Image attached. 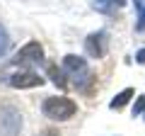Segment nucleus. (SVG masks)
<instances>
[{
  "label": "nucleus",
  "instance_id": "obj_1",
  "mask_svg": "<svg viewBox=\"0 0 145 136\" xmlns=\"http://www.w3.org/2000/svg\"><path fill=\"white\" fill-rule=\"evenodd\" d=\"M63 71H65L68 78H72V85L80 92H85V95L92 92V85L97 83V78H94V73H89L87 61L82 56H75V53L63 56Z\"/></svg>",
  "mask_w": 145,
  "mask_h": 136
},
{
  "label": "nucleus",
  "instance_id": "obj_2",
  "mask_svg": "<svg viewBox=\"0 0 145 136\" xmlns=\"http://www.w3.org/2000/svg\"><path fill=\"white\" fill-rule=\"evenodd\" d=\"M41 112L51 121H68V119L75 117L78 105L70 97H65V95H53V97H46L41 102Z\"/></svg>",
  "mask_w": 145,
  "mask_h": 136
},
{
  "label": "nucleus",
  "instance_id": "obj_3",
  "mask_svg": "<svg viewBox=\"0 0 145 136\" xmlns=\"http://www.w3.org/2000/svg\"><path fill=\"white\" fill-rule=\"evenodd\" d=\"M22 131V114L12 105L0 110V136H20Z\"/></svg>",
  "mask_w": 145,
  "mask_h": 136
},
{
  "label": "nucleus",
  "instance_id": "obj_4",
  "mask_svg": "<svg viewBox=\"0 0 145 136\" xmlns=\"http://www.w3.org/2000/svg\"><path fill=\"white\" fill-rule=\"evenodd\" d=\"M44 61V49L39 42H27L20 51L15 53V63H41Z\"/></svg>",
  "mask_w": 145,
  "mask_h": 136
},
{
  "label": "nucleus",
  "instance_id": "obj_5",
  "mask_svg": "<svg viewBox=\"0 0 145 136\" xmlns=\"http://www.w3.org/2000/svg\"><path fill=\"white\" fill-rule=\"evenodd\" d=\"M7 83L12 88H17V90H27V88H39V85H44V78L39 73H34V71H20V73L10 75Z\"/></svg>",
  "mask_w": 145,
  "mask_h": 136
},
{
  "label": "nucleus",
  "instance_id": "obj_6",
  "mask_svg": "<svg viewBox=\"0 0 145 136\" xmlns=\"http://www.w3.org/2000/svg\"><path fill=\"white\" fill-rule=\"evenodd\" d=\"M85 53L89 58H102L106 53V34L104 32H94L85 39Z\"/></svg>",
  "mask_w": 145,
  "mask_h": 136
},
{
  "label": "nucleus",
  "instance_id": "obj_7",
  "mask_svg": "<svg viewBox=\"0 0 145 136\" xmlns=\"http://www.w3.org/2000/svg\"><path fill=\"white\" fill-rule=\"evenodd\" d=\"M133 95H135V90H133V88H126V90H121V92L116 95V97L111 100V102H109V107H111V110H123V107L131 102V97H133Z\"/></svg>",
  "mask_w": 145,
  "mask_h": 136
},
{
  "label": "nucleus",
  "instance_id": "obj_8",
  "mask_svg": "<svg viewBox=\"0 0 145 136\" xmlns=\"http://www.w3.org/2000/svg\"><path fill=\"white\" fill-rule=\"evenodd\" d=\"M48 78H51V80H53V83H56V85H58L61 90H65V88H68V80H65V71H63V68H58V66H53V63L48 66Z\"/></svg>",
  "mask_w": 145,
  "mask_h": 136
},
{
  "label": "nucleus",
  "instance_id": "obj_9",
  "mask_svg": "<svg viewBox=\"0 0 145 136\" xmlns=\"http://www.w3.org/2000/svg\"><path fill=\"white\" fill-rule=\"evenodd\" d=\"M114 5H116V0H94V3H92V7L97 12H106V15H109V12H114Z\"/></svg>",
  "mask_w": 145,
  "mask_h": 136
},
{
  "label": "nucleus",
  "instance_id": "obj_10",
  "mask_svg": "<svg viewBox=\"0 0 145 136\" xmlns=\"http://www.w3.org/2000/svg\"><path fill=\"white\" fill-rule=\"evenodd\" d=\"M135 7H138V22H135V32H145V3L135 0Z\"/></svg>",
  "mask_w": 145,
  "mask_h": 136
},
{
  "label": "nucleus",
  "instance_id": "obj_11",
  "mask_svg": "<svg viewBox=\"0 0 145 136\" xmlns=\"http://www.w3.org/2000/svg\"><path fill=\"white\" fill-rule=\"evenodd\" d=\"M7 49H10V37H7V29L0 24V58L7 53Z\"/></svg>",
  "mask_w": 145,
  "mask_h": 136
},
{
  "label": "nucleus",
  "instance_id": "obj_12",
  "mask_svg": "<svg viewBox=\"0 0 145 136\" xmlns=\"http://www.w3.org/2000/svg\"><path fill=\"white\" fill-rule=\"evenodd\" d=\"M143 112H145V95H138L133 105V117H143Z\"/></svg>",
  "mask_w": 145,
  "mask_h": 136
},
{
  "label": "nucleus",
  "instance_id": "obj_13",
  "mask_svg": "<svg viewBox=\"0 0 145 136\" xmlns=\"http://www.w3.org/2000/svg\"><path fill=\"white\" fill-rule=\"evenodd\" d=\"M135 63H140V66H145V46L140 49V51H135Z\"/></svg>",
  "mask_w": 145,
  "mask_h": 136
},
{
  "label": "nucleus",
  "instance_id": "obj_14",
  "mask_svg": "<svg viewBox=\"0 0 145 136\" xmlns=\"http://www.w3.org/2000/svg\"><path fill=\"white\" fill-rule=\"evenodd\" d=\"M39 136H61V131L58 129H44V131H39Z\"/></svg>",
  "mask_w": 145,
  "mask_h": 136
},
{
  "label": "nucleus",
  "instance_id": "obj_15",
  "mask_svg": "<svg viewBox=\"0 0 145 136\" xmlns=\"http://www.w3.org/2000/svg\"><path fill=\"white\" fill-rule=\"evenodd\" d=\"M143 119H145V112H143Z\"/></svg>",
  "mask_w": 145,
  "mask_h": 136
}]
</instances>
